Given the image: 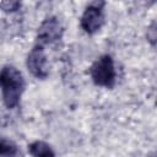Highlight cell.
<instances>
[{"label":"cell","mask_w":157,"mask_h":157,"mask_svg":"<svg viewBox=\"0 0 157 157\" xmlns=\"http://www.w3.org/2000/svg\"><path fill=\"white\" fill-rule=\"evenodd\" d=\"M25 87L26 82L23 75L17 67L5 65L0 69V91L2 102L7 109H13L18 105Z\"/></svg>","instance_id":"1"},{"label":"cell","mask_w":157,"mask_h":157,"mask_svg":"<svg viewBox=\"0 0 157 157\" xmlns=\"http://www.w3.org/2000/svg\"><path fill=\"white\" fill-rule=\"evenodd\" d=\"M90 75L96 86L105 88L113 87L117 80V70L113 58L108 54L97 58L94 63L91 65Z\"/></svg>","instance_id":"2"},{"label":"cell","mask_w":157,"mask_h":157,"mask_svg":"<svg viewBox=\"0 0 157 157\" xmlns=\"http://www.w3.org/2000/svg\"><path fill=\"white\" fill-rule=\"evenodd\" d=\"M104 2H91L83 11L81 20H80V26L81 28L88 33L93 34L98 32L103 23H104V10H103Z\"/></svg>","instance_id":"3"},{"label":"cell","mask_w":157,"mask_h":157,"mask_svg":"<svg viewBox=\"0 0 157 157\" xmlns=\"http://www.w3.org/2000/svg\"><path fill=\"white\" fill-rule=\"evenodd\" d=\"M63 33H64V27L61 22L59 21V18L55 16H50L45 18L38 28V32H37L38 43L37 44L44 47L45 44L55 43L59 39H61Z\"/></svg>","instance_id":"4"},{"label":"cell","mask_w":157,"mask_h":157,"mask_svg":"<svg viewBox=\"0 0 157 157\" xmlns=\"http://www.w3.org/2000/svg\"><path fill=\"white\" fill-rule=\"evenodd\" d=\"M26 65L28 71L37 78L44 80L49 75L48 60L44 52V47L36 44L28 53L26 59Z\"/></svg>","instance_id":"5"},{"label":"cell","mask_w":157,"mask_h":157,"mask_svg":"<svg viewBox=\"0 0 157 157\" xmlns=\"http://www.w3.org/2000/svg\"><path fill=\"white\" fill-rule=\"evenodd\" d=\"M28 152L32 157H55V152L52 146L40 140L31 142L28 145Z\"/></svg>","instance_id":"6"},{"label":"cell","mask_w":157,"mask_h":157,"mask_svg":"<svg viewBox=\"0 0 157 157\" xmlns=\"http://www.w3.org/2000/svg\"><path fill=\"white\" fill-rule=\"evenodd\" d=\"M18 155L17 145L6 137H0V157H16Z\"/></svg>","instance_id":"7"}]
</instances>
